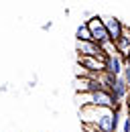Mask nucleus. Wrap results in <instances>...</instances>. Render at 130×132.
Returning <instances> with one entry per match:
<instances>
[{
	"label": "nucleus",
	"mask_w": 130,
	"mask_h": 132,
	"mask_svg": "<svg viewBox=\"0 0 130 132\" xmlns=\"http://www.w3.org/2000/svg\"><path fill=\"white\" fill-rule=\"evenodd\" d=\"M75 49L81 57H96V59L106 61V55H104L102 47L94 41H75Z\"/></svg>",
	"instance_id": "7ed1b4c3"
},
{
	"label": "nucleus",
	"mask_w": 130,
	"mask_h": 132,
	"mask_svg": "<svg viewBox=\"0 0 130 132\" xmlns=\"http://www.w3.org/2000/svg\"><path fill=\"white\" fill-rule=\"evenodd\" d=\"M122 69H124V59L120 55H114L106 59V73L114 75V77H120L122 75Z\"/></svg>",
	"instance_id": "6e6552de"
},
{
	"label": "nucleus",
	"mask_w": 130,
	"mask_h": 132,
	"mask_svg": "<svg viewBox=\"0 0 130 132\" xmlns=\"http://www.w3.org/2000/svg\"><path fill=\"white\" fill-rule=\"evenodd\" d=\"M116 45V51H118V55L122 57V59H126L130 53V27H122V35H120V39L114 43Z\"/></svg>",
	"instance_id": "423d86ee"
},
{
	"label": "nucleus",
	"mask_w": 130,
	"mask_h": 132,
	"mask_svg": "<svg viewBox=\"0 0 130 132\" xmlns=\"http://www.w3.org/2000/svg\"><path fill=\"white\" fill-rule=\"evenodd\" d=\"M75 39H77V41H92V33H90V29H87L85 22L77 27V31H75Z\"/></svg>",
	"instance_id": "1a4fd4ad"
},
{
	"label": "nucleus",
	"mask_w": 130,
	"mask_h": 132,
	"mask_svg": "<svg viewBox=\"0 0 130 132\" xmlns=\"http://www.w3.org/2000/svg\"><path fill=\"white\" fill-rule=\"evenodd\" d=\"M124 65H130V53H128V57L124 59Z\"/></svg>",
	"instance_id": "ddd939ff"
},
{
	"label": "nucleus",
	"mask_w": 130,
	"mask_h": 132,
	"mask_svg": "<svg viewBox=\"0 0 130 132\" xmlns=\"http://www.w3.org/2000/svg\"><path fill=\"white\" fill-rule=\"evenodd\" d=\"M108 92H110V96L114 98L116 106H120V102L130 94V87H128V83L122 79V75H120V77H114V81H112V85L108 87Z\"/></svg>",
	"instance_id": "20e7f679"
},
{
	"label": "nucleus",
	"mask_w": 130,
	"mask_h": 132,
	"mask_svg": "<svg viewBox=\"0 0 130 132\" xmlns=\"http://www.w3.org/2000/svg\"><path fill=\"white\" fill-rule=\"evenodd\" d=\"M120 132H130V116L128 118H124V122H122V130Z\"/></svg>",
	"instance_id": "9b49d317"
},
{
	"label": "nucleus",
	"mask_w": 130,
	"mask_h": 132,
	"mask_svg": "<svg viewBox=\"0 0 130 132\" xmlns=\"http://www.w3.org/2000/svg\"><path fill=\"white\" fill-rule=\"evenodd\" d=\"M126 106H128V112H130V94L126 96ZM128 116H130V114H128Z\"/></svg>",
	"instance_id": "f8f14e48"
},
{
	"label": "nucleus",
	"mask_w": 130,
	"mask_h": 132,
	"mask_svg": "<svg viewBox=\"0 0 130 132\" xmlns=\"http://www.w3.org/2000/svg\"><path fill=\"white\" fill-rule=\"evenodd\" d=\"M102 20H104V27H106L108 35H110V41L116 43V41L120 39V35H122V27H124V24L116 16H106V18H102Z\"/></svg>",
	"instance_id": "0eeeda50"
},
{
	"label": "nucleus",
	"mask_w": 130,
	"mask_h": 132,
	"mask_svg": "<svg viewBox=\"0 0 130 132\" xmlns=\"http://www.w3.org/2000/svg\"><path fill=\"white\" fill-rule=\"evenodd\" d=\"M77 63L83 71H90V73H102L106 71V61L102 59H96V57H77Z\"/></svg>",
	"instance_id": "39448f33"
},
{
	"label": "nucleus",
	"mask_w": 130,
	"mask_h": 132,
	"mask_svg": "<svg viewBox=\"0 0 130 132\" xmlns=\"http://www.w3.org/2000/svg\"><path fill=\"white\" fill-rule=\"evenodd\" d=\"M122 79L128 83V87H130V65H124V69H122Z\"/></svg>",
	"instance_id": "9d476101"
},
{
	"label": "nucleus",
	"mask_w": 130,
	"mask_h": 132,
	"mask_svg": "<svg viewBox=\"0 0 130 132\" xmlns=\"http://www.w3.org/2000/svg\"><path fill=\"white\" fill-rule=\"evenodd\" d=\"M85 24H87V29H90V33H92V41H94V43L104 45V43H108V41H110V35H108L106 27H104L102 16H92Z\"/></svg>",
	"instance_id": "f03ea898"
},
{
	"label": "nucleus",
	"mask_w": 130,
	"mask_h": 132,
	"mask_svg": "<svg viewBox=\"0 0 130 132\" xmlns=\"http://www.w3.org/2000/svg\"><path fill=\"white\" fill-rule=\"evenodd\" d=\"M79 100H83L81 106H98V108H106V110L116 108V102H114L108 89H96V92H90V94H81Z\"/></svg>",
	"instance_id": "f257e3e1"
}]
</instances>
